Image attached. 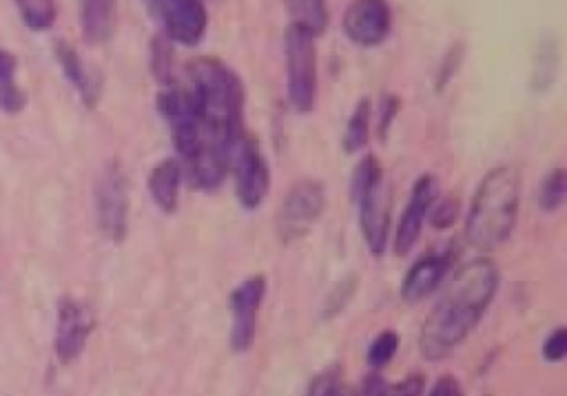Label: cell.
Here are the masks:
<instances>
[{
  "label": "cell",
  "instance_id": "15",
  "mask_svg": "<svg viewBox=\"0 0 567 396\" xmlns=\"http://www.w3.org/2000/svg\"><path fill=\"white\" fill-rule=\"evenodd\" d=\"M450 261H452L450 252H443V254L432 252L416 259L401 281V290H399L401 301L412 305L423 301L427 294H432L445 279L450 270Z\"/></svg>",
  "mask_w": 567,
  "mask_h": 396
},
{
  "label": "cell",
  "instance_id": "5",
  "mask_svg": "<svg viewBox=\"0 0 567 396\" xmlns=\"http://www.w3.org/2000/svg\"><path fill=\"white\" fill-rule=\"evenodd\" d=\"M286 91L295 113L306 115L317 100V44L315 35L303 27L286 29Z\"/></svg>",
  "mask_w": 567,
  "mask_h": 396
},
{
  "label": "cell",
  "instance_id": "13",
  "mask_svg": "<svg viewBox=\"0 0 567 396\" xmlns=\"http://www.w3.org/2000/svg\"><path fill=\"white\" fill-rule=\"evenodd\" d=\"M436 195H439V181L434 175L425 173V175H419L414 186H412V192H410V199L401 212V219L396 223V232H394V252L399 257L408 254L419 237H421V230H423V223L430 215V208L434 206L436 201Z\"/></svg>",
  "mask_w": 567,
  "mask_h": 396
},
{
  "label": "cell",
  "instance_id": "12",
  "mask_svg": "<svg viewBox=\"0 0 567 396\" xmlns=\"http://www.w3.org/2000/svg\"><path fill=\"white\" fill-rule=\"evenodd\" d=\"M266 294V279L261 274L244 279L228 299L233 312V327H230V347L235 352L250 350L255 334H257V314Z\"/></svg>",
  "mask_w": 567,
  "mask_h": 396
},
{
  "label": "cell",
  "instance_id": "17",
  "mask_svg": "<svg viewBox=\"0 0 567 396\" xmlns=\"http://www.w3.org/2000/svg\"><path fill=\"white\" fill-rule=\"evenodd\" d=\"M117 24V0H82L80 27L89 44H104L113 38Z\"/></svg>",
  "mask_w": 567,
  "mask_h": 396
},
{
  "label": "cell",
  "instance_id": "18",
  "mask_svg": "<svg viewBox=\"0 0 567 396\" xmlns=\"http://www.w3.org/2000/svg\"><path fill=\"white\" fill-rule=\"evenodd\" d=\"M179 186H182V164L175 157H166L151 168L148 192L162 212L171 215L177 210Z\"/></svg>",
  "mask_w": 567,
  "mask_h": 396
},
{
  "label": "cell",
  "instance_id": "1",
  "mask_svg": "<svg viewBox=\"0 0 567 396\" xmlns=\"http://www.w3.org/2000/svg\"><path fill=\"white\" fill-rule=\"evenodd\" d=\"M186 93L202 126V148L186 164L190 181L204 190L221 186L244 131L246 91L237 71L221 58L199 55L184 64Z\"/></svg>",
  "mask_w": 567,
  "mask_h": 396
},
{
  "label": "cell",
  "instance_id": "16",
  "mask_svg": "<svg viewBox=\"0 0 567 396\" xmlns=\"http://www.w3.org/2000/svg\"><path fill=\"white\" fill-rule=\"evenodd\" d=\"M53 53H55V60H58L62 73L66 75V80L75 86L78 95L82 97L84 106L93 108L100 102V95H102V77H100V73L93 71L82 60V55L75 51V46H71L64 40L55 42Z\"/></svg>",
  "mask_w": 567,
  "mask_h": 396
},
{
  "label": "cell",
  "instance_id": "22",
  "mask_svg": "<svg viewBox=\"0 0 567 396\" xmlns=\"http://www.w3.org/2000/svg\"><path fill=\"white\" fill-rule=\"evenodd\" d=\"M22 22L33 31H47L58 18L55 0H13Z\"/></svg>",
  "mask_w": 567,
  "mask_h": 396
},
{
  "label": "cell",
  "instance_id": "11",
  "mask_svg": "<svg viewBox=\"0 0 567 396\" xmlns=\"http://www.w3.org/2000/svg\"><path fill=\"white\" fill-rule=\"evenodd\" d=\"M343 33L357 46H379L392 29L388 0H352L341 18Z\"/></svg>",
  "mask_w": 567,
  "mask_h": 396
},
{
  "label": "cell",
  "instance_id": "20",
  "mask_svg": "<svg viewBox=\"0 0 567 396\" xmlns=\"http://www.w3.org/2000/svg\"><path fill=\"white\" fill-rule=\"evenodd\" d=\"M18 62L11 53H0V108L9 115L20 113L27 106V93L16 80Z\"/></svg>",
  "mask_w": 567,
  "mask_h": 396
},
{
  "label": "cell",
  "instance_id": "31",
  "mask_svg": "<svg viewBox=\"0 0 567 396\" xmlns=\"http://www.w3.org/2000/svg\"><path fill=\"white\" fill-rule=\"evenodd\" d=\"M427 396H463L461 383L452 374H443L430 389Z\"/></svg>",
  "mask_w": 567,
  "mask_h": 396
},
{
  "label": "cell",
  "instance_id": "30",
  "mask_svg": "<svg viewBox=\"0 0 567 396\" xmlns=\"http://www.w3.org/2000/svg\"><path fill=\"white\" fill-rule=\"evenodd\" d=\"M396 111H399V97L394 93H385L381 97V106H379V137L385 139L394 117H396Z\"/></svg>",
  "mask_w": 567,
  "mask_h": 396
},
{
  "label": "cell",
  "instance_id": "28",
  "mask_svg": "<svg viewBox=\"0 0 567 396\" xmlns=\"http://www.w3.org/2000/svg\"><path fill=\"white\" fill-rule=\"evenodd\" d=\"M425 389V378L421 374H410L392 385H383L379 396H423Z\"/></svg>",
  "mask_w": 567,
  "mask_h": 396
},
{
  "label": "cell",
  "instance_id": "2",
  "mask_svg": "<svg viewBox=\"0 0 567 396\" xmlns=\"http://www.w3.org/2000/svg\"><path fill=\"white\" fill-rule=\"evenodd\" d=\"M498 281V265L489 257L470 259L454 272L419 332V352L425 361L447 358L470 336L496 296Z\"/></svg>",
  "mask_w": 567,
  "mask_h": 396
},
{
  "label": "cell",
  "instance_id": "8",
  "mask_svg": "<svg viewBox=\"0 0 567 396\" xmlns=\"http://www.w3.org/2000/svg\"><path fill=\"white\" fill-rule=\"evenodd\" d=\"M168 42L195 46L208 29V11L202 0H142Z\"/></svg>",
  "mask_w": 567,
  "mask_h": 396
},
{
  "label": "cell",
  "instance_id": "26",
  "mask_svg": "<svg viewBox=\"0 0 567 396\" xmlns=\"http://www.w3.org/2000/svg\"><path fill=\"white\" fill-rule=\"evenodd\" d=\"M308 396H354V394L343 385L339 374L334 369H330V372L315 376V381L308 389Z\"/></svg>",
  "mask_w": 567,
  "mask_h": 396
},
{
  "label": "cell",
  "instance_id": "19",
  "mask_svg": "<svg viewBox=\"0 0 567 396\" xmlns=\"http://www.w3.org/2000/svg\"><path fill=\"white\" fill-rule=\"evenodd\" d=\"M284 7L290 15V24L303 27L315 38L321 35L328 27V0H284Z\"/></svg>",
  "mask_w": 567,
  "mask_h": 396
},
{
  "label": "cell",
  "instance_id": "21",
  "mask_svg": "<svg viewBox=\"0 0 567 396\" xmlns=\"http://www.w3.org/2000/svg\"><path fill=\"white\" fill-rule=\"evenodd\" d=\"M370 119H372V102L368 97H361L352 113H350V119L346 124V131H343V150L346 153H357L361 148L368 146L370 142Z\"/></svg>",
  "mask_w": 567,
  "mask_h": 396
},
{
  "label": "cell",
  "instance_id": "33",
  "mask_svg": "<svg viewBox=\"0 0 567 396\" xmlns=\"http://www.w3.org/2000/svg\"><path fill=\"white\" fill-rule=\"evenodd\" d=\"M0 53H2V51H0Z\"/></svg>",
  "mask_w": 567,
  "mask_h": 396
},
{
  "label": "cell",
  "instance_id": "27",
  "mask_svg": "<svg viewBox=\"0 0 567 396\" xmlns=\"http://www.w3.org/2000/svg\"><path fill=\"white\" fill-rule=\"evenodd\" d=\"M427 219L432 221V226H434L436 230L450 228V226L458 219V204H456V199L445 197V199H441L439 204L434 201V206L430 208Z\"/></svg>",
  "mask_w": 567,
  "mask_h": 396
},
{
  "label": "cell",
  "instance_id": "9",
  "mask_svg": "<svg viewBox=\"0 0 567 396\" xmlns=\"http://www.w3.org/2000/svg\"><path fill=\"white\" fill-rule=\"evenodd\" d=\"M128 177L120 164H109L95 186L97 223L106 239L124 241L128 232Z\"/></svg>",
  "mask_w": 567,
  "mask_h": 396
},
{
  "label": "cell",
  "instance_id": "3",
  "mask_svg": "<svg viewBox=\"0 0 567 396\" xmlns=\"http://www.w3.org/2000/svg\"><path fill=\"white\" fill-rule=\"evenodd\" d=\"M520 208V173L501 164L483 175L478 181L467 217L465 239L478 252H492L503 246L518 219Z\"/></svg>",
  "mask_w": 567,
  "mask_h": 396
},
{
  "label": "cell",
  "instance_id": "10",
  "mask_svg": "<svg viewBox=\"0 0 567 396\" xmlns=\"http://www.w3.org/2000/svg\"><path fill=\"white\" fill-rule=\"evenodd\" d=\"M230 170L235 177V195L241 208L255 210L270 190V168L255 137L244 135L235 148Z\"/></svg>",
  "mask_w": 567,
  "mask_h": 396
},
{
  "label": "cell",
  "instance_id": "25",
  "mask_svg": "<svg viewBox=\"0 0 567 396\" xmlns=\"http://www.w3.org/2000/svg\"><path fill=\"white\" fill-rule=\"evenodd\" d=\"M396 350H399V334L394 330H383L368 347V363L379 369L394 358Z\"/></svg>",
  "mask_w": 567,
  "mask_h": 396
},
{
  "label": "cell",
  "instance_id": "14",
  "mask_svg": "<svg viewBox=\"0 0 567 396\" xmlns=\"http://www.w3.org/2000/svg\"><path fill=\"white\" fill-rule=\"evenodd\" d=\"M93 327L95 319L84 303L69 296L60 301L55 325V354L60 363H71L82 354Z\"/></svg>",
  "mask_w": 567,
  "mask_h": 396
},
{
  "label": "cell",
  "instance_id": "32",
  "mask_svg": "<svg viewBox=\"0 0 567 396\" xmlns=\"http://www.w3.org/2000/svg\"><path fill=\"white\" fill-rule=\"evenodd\" d=\"M458 58H461V49H458V44H456V46H452V51L443 58V64H441V71H439V88L445 86V82L454 75V69H456V64H458Z\"/></svg>",
  "mask_w": 567,
  "mask_h": 396
},
{
  "label": "cell",
  "instance_id": "24",
  "mask_svg": "<svg viewBox=\"0 0 567 396\" xmlns=\"http://www.w3.org/2000/svg\"><path fill=\"white\" fill-rule=\"evenodd\" d=\"M151 69H153V75L159 82V86L175 82V77H173V51H171V42L164 35L153 38Z\"/></svg>",
  "mask_w": 567,
  "mask_h": 396
},
{
  "label": "cell",
  "instance_id": "23",
  "mask_svg": "<svg viewBox=\"0 0 567 396\" xmlns=\"http://www.w3.org/2000/svg\"><path fill=\"white\" fill-rule=\"evenodd\" d=\"M565 197H567V173L565 168L558 166L545 175L538 190V206L543 212L551 215L563 208Z\"/></svg>",
  "mask_w": 567,
  "mask_h": 396
},
{
  "label": "cell",
  "instance_id": "29",
  "mask_svg": "<svg viewBox=\"0 0 567 396\" xmlns=\"http://www.w3.org/2000/svg\"><path fill=\"white\" fill-rule=\"evenodd\" d=\"M567 352V330L556 327L543 343V358L549 363H560Z\"/></svg>",
  "mask_w": 567,
  "mask_h": 396
},
{
  "label": "cell",
  "instance_id": "7",
  "mask_svg": "<svg viewBox=\"0 0 567 396\" xmlns=\"http://www.w3.org/2000/svg\"><path fill=\"white\" fill-rule=\"evenodd\" d=\"M326 188L317 179L295 181L277 210V235L281 241H292L303 237L323 215Z\"/></svg>",
  "mask_w": 567,
  "mask_h": 396
},
{
  "label": "cell",
  "instance_id": "6",
  "mask_svg": "<svg viewBox=\"0 0 567 396\" xmlns=\"http://www.w3.org/2000/svg\"><path fill=\"white\" fill-rule=\"evenodd\" d=\"M157 113L168 124L171 142L182 166L190 164L202 148V126L186 88L177 82L164 84L157 93Z\"/></svg>",
  "mask_w": 567,
  "mask_h": 396
},
{
  "label": "cell",
  "instance_id": "4",
  "mask_svg": "<svg viewBox=\"0 0 567 396\" xmlns=\"http://www.w3.org/2000/svg\"><path fill=\"white\" fill-rule=\"evenodd\" d=\"M350 197L359 210V226L370 254L381 257L388 250L390 204L383 181V168L374 155H365L350 181Z\"/></svg>",
  "mask_w": 567,
  "mask_h": 396
}]
</instances>
